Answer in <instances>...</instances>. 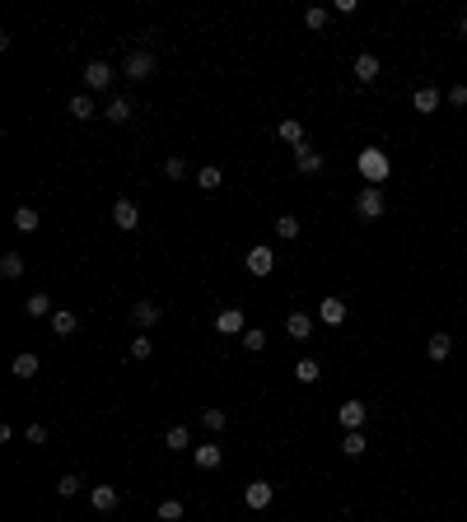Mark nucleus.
<instances>
[{"label": "nucleus", "mask_w": 467, "mask_h": 522, "mask_svg": "<svg viewBox=\"0 0 467 522\" xmlns=\"http://www.w3.org/2000/svg\"><path fill=\"white\" fill-rule=\"evenodd\" d=\"M355 168H360V177L369 187H383L388 182V173H392V164H388V154L383 150H360L355 154Z\"/></svg>", "instance_id": "f257e3e1"}, {"label": "nucleus", "mask_w": 467, "mask_h": 522, "mask_svg": "<svg viewBox=\"0 0 467 522\" xmlns=\"http://www.w3.org/2000/svg\"><path fill=\"white\" fill-rule=\"evenodd\" d=\"M355 215L360 219H378L383 215V191H378V187H365V191L355 196Z\"/></svg>", "instance_id": "f03ea898"}, {"label": "nucleus", "mask_w": 467, "mask_h": 522, "mask_svg": "<svg viewBox=\"0 0 467 522\" xmlns=\"http://www.w3.org/2000/svg\"><path fill=\"white\" fill-rule=\"evenodd\" d=\"M271 499H276V485H271V480H252V485H243V504L248 508H266Z\"/></svg>", "instance_id": "7ed1b4c3"}, {"label": "nucleus", "mask_w": 467, "mask_h": 522, "mask_svg": "<svg viewBox=\"0 0 467 522\" xmlns=\"http://www.w3.org/2000/svg\"><path fill=\"white\" fill-rule=\"evenodd\" d=\"M108 84H112V65L108 61H89V65H84V89H89V93L108 89Z\"/></svg>", "instance_id": "20e7f679"}, {"label": "nucleus", "mask_w": 467, "mask_h": 522, "mask_svg": "<svg viewBox=\"0 0 467 522\" xmlns=\"http://www.w3.org/2000/svg\"><path fill=\"white\" fill-rule=\"evenodd\" d=\"M112 224H117L122 233L140 229V210H136V200H117V205H112Z\"/></svg>", "instance_id": "39448f33"}, {"label": "nucleus", "mask_w": 467, "mask_h": 522, "mask_svg": "<svg viewBox=\"0 0 467 522\" xmlns=\"http://www.w3.org/2000/svg\"><path fill=\"white\" fill-rule=\"evenodd\" d=\"M318 322L323 326H342L346 322V299H318Z\"/></svg>", "instance_id": "423d86ee"}, {"label": "nucleus", "mask_w": 467, "mask_h": 522, "mask_svg": "<svg viewBox=\"0 0 467 522\" xmlns=\"http://www.w3.org/2000/svg\"><path fill=\"white\" fill-rule=\"evenodd\" d=\"M215 331H220V336H243V331H248V326H243V313H238V308L215 313Z\"/></svg>", "instance_id": "0eeeda50"}, {"label": "nucleus", "mask_w": 467, "mask_h": 522, "mask_svg": "<svg viewBox=\"0 0 467 522\" xmlns=\"http://www.w3.org/2000/svg\"><path fill=\"white\" fill-rule=\"evenodd\" d=\"M159 317H164V313H159V303H155V299H140V303L131 308V322H136L140 331H150V326H155Z\"/></svg>", "instance_id": "6e6552de"}, {"label": "nucleus", "mask_w": 467, "mask_h": 522, "mask_svg": "<svg viewBox=\"0 0 467 522\" xmlns=\"http://www.w3.org/2000/svg\"><path fill=\"white\" fill-rule=\"evenodd\" d=\"M295 164H299V173H304V177H313V173H323V154H318L309 140H304V145L295 150Z\"/></svg>", "instance_id": "1a4fd4ad"}, {"label": "nucleus", "mask_w": 467, "mask_h": 522, "mask_svg": "<svg viewBox=\"0 0 467 522\" xmlns=\"http://www.w3.org/2000/svg\"><path fill=\"white\" fill-rule=\"evenodd\" d=\"M126 75L131 79H150L155 75V56H150V52H131V56H126Z\"/></svg>", "instance_id": "9d476101"}, {"label": "nucleus", "mask_w": 467, "mask_h": 522, "mask_svg": "<svg viewBox=\"0 0 467 522\" xmlns=\"http://www.w3.org/2000/svg\"><path fill=\"white\" fill-rule=\"evenodd\" d=\"M248 271L252 276H271V271H276V252H271V247H252L248 252Z\"/></svg>", "instance_id": "9b49d317"}, {"label": "nucleus", "mask_w": 467, "mask_h": 522, "mask_svg": "<svg viewBox=\"0 0 467 522\" xmlns=\"http://www.w3.org/2000/svg\"><path fill=\"white\" fill-rule=\"evenodd\" d=\"M337 415H342L346 434H351V429H365V401H355V397L342 401V411H337Z\"/></svg>", "instance_id": "f8f14e48"}, {"label": "nucleus", "mask_w": 467, "mask_h": 522, "mask_svg": "<svg viewBox=\"0 0 467 522\" xmlns=\"http://www.w3.org/2000/svg\"><path fill=\"white\" fill-rule=\"evenodd\" d=\"M89 504L98 508V513H112V508L122 504V494L112 490V485H93V490H89Z\"/></svg>", "instance_id": "ddd939ff"}, {"label": "nucleus", "mask_w": 467, "mask_h": 522, "mask_svg": "<svg viewBox=\"0 0 467 522\" xmlns=\"http://www.w3.org/2000/svg\"><path fill=\"white\" fill-rule=\"evenodd\" d=\"M192 457H197V466H201V471H215L220 461H224V448H215V443H201V448H192Z\"/></svg>", "instance_id": "4468645a"}, {"label": "nucleus", "mask_w": 467, "mask_h": 522, "mask_svg": "<svg viewBox=\"0 0 467 522\" xmlns=\"http://www.w3.org/2000/svg\"><path fill=\"white\" fill-rule=\"evenodd\" d=\"M285 331H290V340H309L313 336V317L309 313H290V317H285Z\"/></svg>", "instance_id": "2eb2a0df"}, {"label": "nucleus", "mask_w": 467, "mask_h": 522, "mask_svg": "<svg viewBox=\"0 0 467 522\" xmlns=\"http://www.w3.org/2000/svg\"><path fill=\"white\" fill-rule=\"evenodd\" d=\"M449 350H453V336H449V331H435V336L425 340V354H430L435 364H444V359H449Z\"/></svg>", "instance_id": "dca6fc26"}, {"label": "nucleus", "mask_w": 467, "mask_h": 522, "mask_svg": "<svg viewBox=\"0 0 467 522\" xmlns=\"http://www.w3.org/2000/svg\"><path fill=\"white\" fill-rule=\"evenodd\" d=\"M355 79L360 84H374V79H378V56H374V52H360L355 56Z\"/></svg>", "instance_id": "f3484780"}, {"label": "nucleus", "mask_w": 467, "mask_h": 522, "mask_svg": "<svg viewBox=\"0 0 467 522\" xmlns=\"http://www.w3.org/2000/svg\"><path fill=\"white\" fill-rule=\"evenodd\" d=\"M66 112H70V117H75V122H89L93 112V93H75V98H70V103H66Z\"/></svg>", "instance_id": "a211bd4d"}, {"label": "nucleus", "mask_w": 467, "mask_h": 522, "mask_svg": "<svg viewBox=\"0 0 467 522\" xmlns=\"http://www.w3.org/2000/svg\"><path fill=\"white\" fill-rule=\"evenodd\" d=\"M75 326H79V317L70 308H56V313H52V331H56V336H75Z\"/></svg>", "instance_id": "6ab92c4d"}, {"label": "nucleus", "mask_w": 467, "mask_h": 522, "mask_svg": "<svg viewBox=\"0 0 467 522\" xmlns=\"http://www.w3.org/2000/svg\"><path fill=\"white\" fill-rule=\"evenodd\" d=\"M103 117H108V122H131V98H122V93H117V98H108V108H103Z\"/></svg>", "instance_id": "aec40b11"}, {"label": "nucleus", "mask_w": 467, "mask_h": 522, "mask_svg": "<svg viewBox=\"0 0 467 522\" xmlns=\"http://www.w3.org/2000/svg\"><path fill=\"white\" fill-rule=\"evenodd\" d=\"M276 131H280V140H285V145H290V150H299V145H304V126H299L295 117H285V122H280Z\"/></svg>", "instance_id": "412c9836"}, {"label": "nucleus", "mask_w": 467, "mask_h": 522, "mask_svg": "<svg viewBox=\"0 0 467 522\" xmlns=\"http://www.w3.org/2000/svg\"><path fill=\"white\" fill-rule=\"evenodd\" d=\"M10 373H15V378H33V373H38V354H15V364H10Z\"/></svg>", "instance_id": "4be33fe9"}, {"label": "nucleus", "mask_w": 467, "mask_h": 522, "mask_svg": "<svg viewBox=\"0 0 467 522\" xmlns=\"http://www.w3.org/2000/svg\"><path fill=\"white\" fill-rule=\"evenodd\" d=\"M38 224H43V219H38V210H33V205H19V210H15V229H19V233H33Z\"/></svg>", "instance_id": "5701e85b"}, {"label": "nucleus", "mask_w": 467, "mask_h": 522, "mask_svg": "<svg viewBox=\"0 0 467 522\" xmlns=\"http://www.w3.org/2000/svg\"><path fill=\"white\" fill-rule=\"evenodd\" d=\"M164 448H173V452H183V448H192V434H187V425H173V429L164 434Z\"/></svg>", "instance_id": "b1692460"}, {"label": "nucleus", "mask_w": 467, "mask_h": 522, "mask_svg": "<svg viewBox=\"0 0 467 522\" xmlns=\"http://www.w3.org/2000/svg\"><path fill=\"white\" fill-rule=\"evenodd\" d=\"M0 276L19 280V276H24V257H19V252H5V257H0Z\"/></svg>", "instance_id": "393cba45"}, {"label": "nucleus", "mask_w": 467, "mask_h": 522, "mask_svg": "<svg viewBox=\"0 0 467 522\" xmlns=\"http://www.w3.org/2000/svg\"><path fill=\"white\" fill-rule=\"evenodd\" d=\"M295 378H299L304 387H309V383H318V378H323V369H318V359H299V364H295Z\"/></svg>", "instance_id": "a878e982"}, {"label": "nucleus", "mask_w": 467, "mask_h": 522, "mask_svg": "<svg viewBox=\"0 0 467 522\" xmlns=\"http://www.w3.org/2000/svg\"><path fill=\"white\" fill-rule=\"evenodd\" d=\"M24 313H29V317H52V299H47V294H33L29 303H24Z\"/></svg>", "instance_id": "bb28decb"}, {"label": "nucleus", "mask_w": 467, "mask_h": 522, "mask_svg": "<svg viewBox=\"0 0 467 522\" xmlns=\"http://www.w3.org/2000/svg\"><path fill=\"white\" fill-rule=\"evenodd\" d=\"M342 452H346V457H365V434L351 429V434L342 438Z\"/></svg>", "instance_id": "cd10ccee"}, {"label": "nucleus", "mask_w": 467, "mask_h": 522, "mask_svg": "<svg viewBox=\"0 0 467 522\" xmlns=\"http://www.w3.org/2000/svg\"><path fill=\"white\" fill-rule=\"evenodd\" d=\"M238 340H243V350H252V354L266 350V331H262V326H248V331H243Z\"/></svg>", "instance_id": "c85d7f7f"}, {"label": "nucleus", "mask_w": 467, "mask_h": 522, "mask_svg": "<svg viewBox=\"0 0 467 522\" xmlns=\"http://www.w3.org/2000/svg\"><path fill=\"white\" fill-rule=\"evenodd\" d=\"M411 103H416V112H435L439 108V89H416Z\"/></svg>", "instance_id": "c756f323"}, {"label": "nucleus", "mask_w": 467, "mask_h": 522, "mask_svg": "<svg viewBox=\"0 0 467 522\" xmlns=\"http://www.w3.org/2000/svg\"><path fill=\"white\" fill-rule=\"evenodd\" d=\"M220 182H224V173L220 168H201L197 173V187H201V191H220Z\"/></svg>", "instance_id": "7c9ffc66"}, {"label": "nucleus", "mask_w": 467, "mask_h": 522, "mask_svg": "<svg viewBox=\"0 0 467 522\" xmlns=\"http://www.w3.org/2000/svg\"><path fill=\"white\" fill-rule=\"evenodd\" d=\"M79 490H84V480H79V476H61V480H56V494H61V499H75Z\"/></svg>", "instance_id": "2f4dec72"}, {"label": "nucleus", "mask_w": 467, "mask_h": 522, "mask_svg": "<svg viewBox=\"0 0 467 522\" xmlns=\"http://www.w3.org/2000/svg\"><path fill=\"white\" fill-rule=\"evenodd\" d=\"M159 518L164 522H183V499H164V504H159Z\"/></svg>", "instance_id": "473e14b6"}, {"label": "nucleus", "mask_w": 467, "mask_h": 522, "mask_svg": "<svg viewBox=\"0 0 467 522\" xmlns=\"http://www.w3.org/2000/svg\"><path fill=\"white\" fill-rule=\"evenodd\" d=\"M224 420H229V415H224V411H215V406H210V411H201V425H206L210 434H220V429H224Z\"/></svg>", "instance_id": "72a5a7b5"}, {"label": "nucleus", "mask_w": 467, "mask_h": 522, "mask_svg": "<svg viewBox=\"0 0 467 522\" xmlns=\"http://www.w3.org/2000/svg\"><path fill=\"white\" fill-rule=\"evenodd\" d=\"M295 233H299V219H295V215H280V219H276V238H285V243H290Z\"/></svg>", "instance_id": "f704fd0d"}, {"label": "nucleus", "mask_w": 467, "mask_h": 522, "mask_svg": "<svg viewBox=\"0 0 467 522\" xmlns=\"http://www.w3.org/2000/svg\"><path fill=\"white\" fill-rule=\"evenodd\" d=\"M150 354H155V340H150V336L131 340V359H150Z\"/></svg>", "instance_id": "c9c22d12"}, {"label": "nucleus", "mask_w": 467, "mask_h": 522, "mask_svg": "<svg viewBox=\"0 0 467 522\" xmlns=\"http://www.w3.org/2000/svg\"><path fill=\"white\" fill-rule=\"evenodd\" d=\"M304 24H309V29H323V24H327V10H323V5H313L309 15H304Z\"/></svg>", "instance_id": "e433bc0d"}, {"label": "nucleus", "mask_w": 467, "mask_h": 522, "mask_svg": "<svg viewBox=\"0 0 467 522\" xmlns=\"http://www.w3.org/2000/svg\"><path fill=\"white\" fill-rule=\"evenodd\" d=\"M449 103H453V108H467V84H453V89H449Z\"/></svg>", "instance_id": "4c0bfd02"}, {"label": "nucleus", "mask_w": 467, "mask_h": 522, "mask_svg": "<svg viewBox=\"0 0 467 522\" xmlns=\"http://www.w3.org/2000/svg\"><path fill=\"white\" fill-rule=\"evenodd\" d=\"M24 438H29V443H47V425H29Z\"/></svg>", "instance_id": "58836bf2"}, {"label": "nucleus", "mask_w": 467, "mask_h": 522, "mask_svg": "<svg viewBox=\"0 0 467 522\" xmlns=\"http://www.w3.org/2000/svg\"><path fill=\"white\" fill-rule=\"evenodd\" d=\"M164 173H169V177H183L187 164H183V159H169V164H164Z\"/></svg>", "instance_id": "ea45409f"}, {"label": "nucleus", "mask_w": 467, "mask_h": 522, "mask_svg": "<svg viewBox=\"0 0 467 522\" xmlns=\"http://www.w3.org/2000/svg\"><path fill=\"white\" fill-rule=\"evenodd\" d=\"M463 38H467V19H463Z\"/></svg>", "instance_id": "a19ab883"}]
</instances>
